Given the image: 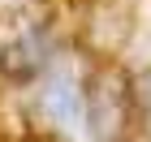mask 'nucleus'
I'll use <instances>...</instances> for the list:
<instances>
[{"instance_id": "f257e3e1", "label": "nucleus", "mask_w": 151, "mask_h": 142, "mask_svg": "<svg viewBox=\"0 0 151 142\" xmlns=\"http://www.w3.org/2000/svg\"><path fill=\"white\" fill-rule=\"evenodd\" d=\"M43 112L60 125V133H69L73 142H95L91 138V125H86V103H82V91L73 82L69 69L52 73V82L43 91Z\"/></svg>"}, {"instance_id": "f03ea898", "label": "nucleus", "mask_w": 151, "mask_h": 142, "mask_svg": "<svg viewBox=\"0 0 151 142\" xmlns=\"http://www.w3.org/2000/svg\"><path fill=\"white\" fill-rule=\"evenodd\" d=\"M147 112H151V78H147Z\"/></svg>"}]
</instances>
